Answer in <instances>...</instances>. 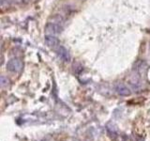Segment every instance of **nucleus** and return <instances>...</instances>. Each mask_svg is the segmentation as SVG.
<instances>
[{
    "mask_svg": "<svg viewBox=\"0 0 150 141\" xmlns=\"http://www.w3.org/2000/svg\"><path fill=\"white\" fill-rule=\"evenodd\" d=\"M23 69V63L22 61L17 58H11L7 63V70L8 72L11 73H20Z\"/></svg>",
    "mask_w": 150,
    "mask_h": 141,
    "instance_id": "1",
    "label": "nucleus"
},
{
    "mask_svg": "<svg viewBox=\"0 0 150 141\" xmlns=\"http://www.w3.org/2000/svg\"><path fill=\"white\" fill-rule=\"evenodd\" d=\"M45 30L48 32V34L52 35H58L63 31V26L57 22H50L46 25Z\"/></svg>",
    "mask_w": 150,
    "mask_h": 141,
    "instance_id": "2",
    "label": "nucleus"
},
{
    "mask_svg": "<svg viewBox=\"0 0 150 141\" xmlns=\"http://www.w3.org/2000/svg\"><path fill=\"white\" fill-rule=\"evenodd\" d=\"M56 53H57L58 58L62 61H64V62H69L70 59H71V56H70V54L69 53L68 49L65 48L63 45H59L57 47Z\"/></svg>",
    "mask_w": 150,
    "mask_h": 141,
    "instance_id": "3",
    "label": "nucleus"
},
{
    "mask_svg": "<svg viewBox=\"0 0 150 141\" xmlns=\"http://www.w3.org/2000/svg\"><path fill=\"white\" fill-rule=\"evenodd\" d=\"M44 42L47 46L51 47V48H57V47L59 46V43H60L58 38L55 37L54 35H52V34L45 35Z\"/></svg>",
    "mask_w": 150,
    "mask_h": 141,
    "instance_id": "4",
    "label": "nucleus"
},
{
    "mask_svg": "<svg viewBox=\"0 0 150 141\" xmlns=\"http://www.w3.org/2000/svg\"><path fill=\"white\" fill-rule=\"evenodd\" d=\"M116 93L120 96H129L131 94L130 89L123 83H117L115 87Z\"/></svg>",
    "mask_w": 150,
    "mask_h": 141,
    "instance_id": "5",
    "label": "nucleus"
},
{
    "mask_svg": "<svg viewBox=\"0 0 150 141\" xmlns=\"http://www.w3.org/2000/svg\"><path fill=\"white\" fill-rule=\"evenodd\" d=\"M136 66H137V68H136V70H137V72L138 73H144L145 70H146V68H147V66H146V63L144 62V61H143V60H141V61H139V62L136 64Z\"/></svg>",
    "mask_w": 150,
    "mask_h": 141,
    "instance_id": "6",
    "label": "nucleus"
},
{
    "mask_svg": "<svg viewBox=\"0 0 150 141\" xmlns=\"http://www.w3.org/2000/svg\"><path fill=\"white\" fill-rule=\"evenodd\" d=\"M1 87H5V86H7V85H8V83H9V80L8 79V77H6V76H4V75H2L1 76Z\"/></svg>",
    "mask_w": 150,
    "mask_h": 141,
    "instance_id": "7",
    "label": "nucleus"
},
{
    "mask_svg": "<svg viewBox=\"0 0 150 141\" xmlns=\"http://www.w3.org/2000/svg\"><path fill=\"white\" fill-rule=\"evenodd\" d=\"M0 1H1V6H2V7H4L6 4H7V5L8 4L9 0H0Z\"/></svg>",
    "mask_w": 150,
    "mask_h": 141,
    "instance_id": "8",
    "label": "nucleus"
}]
</instances>
